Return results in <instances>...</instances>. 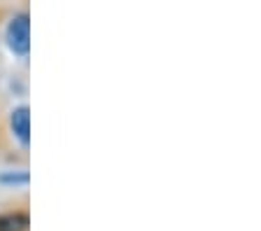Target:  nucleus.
I'll use <instances>...</instances> for the list:
<instances>
[{
    "label": "nucleus",
    "instance_id": "obj_4",
    "mask_svg": "<svg viewBox=\"0 0 261 231\" xmlns=\"http://www.w3.org/2000/svg\"><path fill=\"white\" fill-rule=\"evenodd\" d=\"M0 182H19V185H26L28 182V173H19V175H0Z\"/></svg>",
    "mask_w": 261,
    "mask_h": 231
},
{
    "label": "nucleus",
    "instance_id": "obj_1",
    "mask_svg": "<svg viewBox=\"0 0 261 231\" xmlns=\"http://www.w3.org/2000/svg\"><path fill=\"white\" fill-rule=\"evenodd\" d=\"M7 44L19 56H26L31 52V19L26 12L16 14L7 26Z\"/></svg>",
    "mask_w": 261,
    "mask_h": 231
},
{
    "label": "nucleus",
    "instance_id": "obj_3",
    "mask_svg": "<svg viewBox=\"0 0 261 231\" xmlns=\"http://www.w3.org/2000/svg\"><path fill=\"white\" fill-rule=\"evenodd\" d=\"M28 229V215L12 213L0 215V231H26Z\"/></svg>",
    "mask_w": 261,
    "mask_h": 231
},
{
    "label": "nucleus",
    "instance_id": "obj_2",
    "mask_svg": "<svg viewBox=\"0 0 261 231\" xmlns=\"http://www.w3.org/2000/svg\"><path fill=\"white\" fill-rule=\"evenodd\" d=\"M12 131L19 138V143L28 147V143H31V110L26 105H21V108H16L12 112Z\"/></svg>",
    "mask_w": 261,
    "mask_h": 231
}]
</instances>
